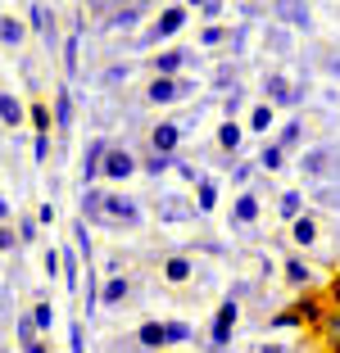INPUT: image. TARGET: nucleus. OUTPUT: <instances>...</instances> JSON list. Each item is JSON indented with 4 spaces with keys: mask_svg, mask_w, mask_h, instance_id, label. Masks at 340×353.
Instances as JSON below:
<instances>
[{
    "mask_svg": "<svg viewBox=\"0 0 340 353\" xmlns=\"http://www.w3.org/2000/svg\"><path fill=\"white\" fill-rule=\"evenodd\" d=\"M104 231H141L145 227V204L127 190H104Z\"/></svg>",
    "mask_w": 340,
    "mask_h": 353,
    "instance_id": "obj_1",
    "label": "nucleus"
},
{
    "mask_svg": "<svg viewBox=\"0 0 340 353\" xmlns=\"http://www.w3.org/2000/svg\"><path fill=\"white\" fill-rule=\"evenodd\" d=\"M186 19H191V14H186V5H168V10H159L155 19H150V28L141 32V37H132V50H155V46H164V41H173L177 32L186 28Z\"/></svg>",
    "mask_w": 340,
    "mask_h": 353,
    "instance_id": "obj_2",
    "label": "nucleus"
},
{
    "mask_svg": "<svg viewBox=\"0 0 340 353\" xmlns=\"http://www.w3.org/2000/svg\"><path fill=\"white\" fill-rule=\"evenodd\" d=\"M299 172L309 181H340V141H318L299 154Z\"/></svg>",
    "mask_w": 340,
    "mask_h": 353,
    "instance_id": "obj_3",
    "label": "nucleus"
},
{
    "mask_svg": "<svg viewBox=\"0 0 340 353\" xmlns=\"http://www.w3.org/2000/svg\"><path fill=\"white\" fill-rule=\"evenodd\" d=\"M200 91V82L191 73H177V77H155V82L145 86V104H155V109H168V104H182Z\"/></svg>",
    "mask_w": 340,
    "mask_h": 353,
    "instance_id": "obj_4",
    "label": "nucleus"
},
{
    "mask_svg": "<svg viewBox=\"0 0 340 353\" xmlns=\"http://www.w3.org/2000/svg\"><path fill=\"white\" fill-rule=\"evenodd\" d=\"M258 218H263V195H258V186H240V195L227 208V227L236 231V236H249V231L258 227Z\"/></svg>",
    "mask_w": 340,
    "mask_h": 353,
    "instance_id": "obj_5",
    "label": "nucleus"
},
{
    "mask_svg": "<svg viewBox=\"0 0 340 353\" xmlns=\"http://www.w3.org/2000/svg\"><path fill=\"white\" fill-rule=\"evenodd\" d=\"M136 172H141V159H136L127 145H113V141H109L104 163H100V176H104V181H127V176H136Z\"/></svg>",
    "mask_w": 340,
    "mask_h": 353,
    "instance_id": "obj_6",
    "label": "nucleus"
},
{
    "mask_svg": "<svg viewBox=\"0 0 340 353\" xmlns=\"http://www.w3.org/2000/svg\"><path fill=\"white\" fill-rule=\"evenodd\" d=\"M236 322H240V299H232V294H227V299L218 303V312H214L209 344H214V349H227V344H232V331H236Z\"/></svg>",
    "mask_w": 340,
    "mask_h": 353,
    "instance_id": "obj_7",
    "label": "nucleus"
},
{
    "mask_svg": "<svg viewBox=\"0 0 340 353\" xmlns=\"http://www.w3.org/2000/svg\"><path fill=\"white\" fill-rule=\"evenodd\" d=\"M155 213H159V222L164 227H182V222H200V208H196V195L186 199V195H164L155 204Z\"/></svg>",
    "mask_w": 340,
    "mask_h": 353,
    "instance_id": "obj_8",
    "label": "nucleus"
},
{
    "mask_svg": "<svg viewBox=\"0 0 340 353\" xmlns=\"http://www.w3.org/2000/svg\"><path fill=\"white\" fill-rule=\"evenodd\" d=\"M268 10H272V19L286 23V28L313 32V5H309V0H272Z\"/></svg>",
    "mask_w": 340,
    "mask_h": 353,
    "instance_id": "obj_9",
    "label": "nucleus"
},
{
    "mask_svg": "<svg viewBox=\"0 0 340 353\" xmlns=\"http://www.w3.org/2000/svg\"><path fill=\"white\" fill-rule=\"evenodd\" d=\"M150 150H155V154H177V150H182V127H177V118H155V123H150Z\"/></svg>",
    "mask_w": 340,
    "mask_h": 353,
    "instance_id": "obj_10",
    "label": "nucleus"
},
{
    "mask_svg": "<svg viewBox=\"0 0 340 353\" xmlns=\"http://www.w3.org/2000/svg\"><path fill=\"white\" fill-rule=\"evenodd\" d=\"M159 272H164L168 285H191V281H196V272H200V259H196V254H168Z\"/></svg>",
    "mask_w": 340,
    "mask_h": 353,
    "instance_id": "obj_11",
    "label": "nucleus"
},
{
    "mask_svg": "<svg viewBox=\"0 0 340 353\" xmlns=\"http://www.w3.org/2000/svg\"><path fill=\"white\" fill-rule=\"evenodd\" d=\"M290 91H295V82H290L286 73H277V68L263 73V82H258V95L268 104H277V109H290Z\"/></svg>",
    "mask_w": 340,
    "mask_h": 353,
    "instance_id": "obj_12",
    "label": "nucleus"
},
{
    "mask_svg": "<svg viewBox=\"0 0 340 353\" xmlns=\"http://www.w3.org/2000/svg\"><path fill=\"white\" fill-rule=\"evenodd\" d=\"M290 32L295 28H286V23H277V19L263 28V50H268L272 59H290V54H295V46H290L295 37H290Z\"/></svg>",
    "mask_w": 340,
    "mask_h": 353,
    "instance_id": "obj_13",
    "label": "nucleus"
},
{
    "mask_svg": "<svg viewBox=\"0 0 340 353\" xmlns=\"http://www.w3.org/2000/svg\"><path fill=\"white\" fill-rule=\"evenodd\" d=\"M191 63H196L191 50H159L155 59H150V73H155V77H177L182 68H191Z\"/></svg>",
    "mask_w": 340,
    "mask_h": 353,
    "instance_id": "obj_14",
    "label": "nucleus"
},
{
    "mask_svg": "<svg viewBox=\"0 0 340 353\" xmlns=\"http://www.w3.org/2000/svg\"><path fill=\"white\" fill-rule=\"evenodd\" d=\"M59 276H64V290L68 294H77V281H82V268H86V259H82V250H77V245H64L59 250Z\"/></svg>",
    "mask_w": 340,
    "mask_h": 353,
    "instance_id": "obj_15",
    "label": "nucleus"
},
{
    "mask_svg": "<svg viewBox=\"0 0 340 353\" xmlns=\"http://www.w3.org/2000/svg\"><path fill=\"white\" fill-rule=\"evenodd\" d=\"M104 150H109V141H104V136H91V141H86V150H82V168H77V172H82V186H91L95 176H100Z\"/></svg>",
    "mask_w": 340,
    "mask_h": 353,
    "instance_id": "obj_16",
    "label": "nucleus"
},
{
    "mask_svg": "<svg viewBox=\"0 0 340 353\" xmlns=\"http://www.w3.org/2000/svg\"><path fill=\"white\" fill-rule=\"evenodd\" d=\"M77 213H82L86 222H95V227H100L104 222V186H82V195H77Z\"/></svg>",
    "mask_w": 340,
    "mask_h": 353,
    "instance_id": "obj_17",
    "label": "nucleus"
},
{
    "mask_svg": "<svg viewBox=\"0 0 340 353\" xmlns=\"http://www.w3.org/2000/svg\"><path fill=\"white\" fill-rule=\"evenodd\" d=\"M132 294H136V285L127 276H109L100 285V303L104 308H123V303H132Z\"/></svg>",
    "mask_w": 340,
    "mask_h": 353,
    "instance_id": "obj_18",
    "label": "nucleus"
},
{
    "mask_svg": "<svg viewBox=\"0 0 340 353\" xmlns=\"http://www.w3.org/2000/svg\"><path fill=\"white\" fill-rule=\"evenodd\" d=\"M290 240H295L299 250H313V245L322 240V227H318V218H313V213H299V218L290 222Z\"/></svg>",
    "mask_w": 340,
    "mask_h": 353,
    "instance_id": "obj_19",
    "label": "nucleus"
},
{
    "mask_svg": "<svg viewBox=\"0 0 340 353\" xmlns=\"http://www.w3.org/2000/svg\"><path fill=\"white\" fill-rule=\"evenodd\" d=\"M249 132H254V136H268L272 132V127H277V104H268V100H258V104H249Z\"/></svg>",
    "mask_w": 340,
    "mask_h": 353,
    "instance_id": "obj_20",
    "label": "nucleus"
},
{
    "mask_svg": "<svg viewBox=\"0 0 340 353\" xmlns=\"http://www.w3.org/2000/svg\"><path fill=\"white\" fill-rule=\"evenodd\" d=\"M240 145H245V127H240L236 118H227V123H218V150L236 159V154H240Z\"/></svg>",
    "mask_w": 340,
    "mask_h": 353,
    "instance_id": "obj_21",
    "label": "nucleus"
},
{
    "mask_svg": "<svg viewBox=\"0 0 340 353\" xmlns=\"http://www.w3.org/2000/svg\"><path fill=\"white\" fill-rule=\"evenodd\" d=\"M68 127H73V91L68 82H59L55 86V132L68 136Z\"/></svg>",
    "mask_w": 340,
    "mask_h": 353,
    "instance_id": "obj_22",
    "label": "nucleus"
},
{
    "mask_svg": "<svg viewBox=\"0 0 340 353\" xmlns=\"http://www.w3.org/2000/svg\"><path fill=\"white\" fill-rule=\"evenodd\" d=\"M132 73H136L132 63H104L95 82H100L104 91H127V82H132Z\"/></svg>",
    "mask_w": 340,
    "mask_h": 353,
    "instance_id": "obj_23",
    "label": "nucleus"
},
{
    "mask_svg": "<svg viewBox=\"0 0 340 353\" xmlns=\"http://www.w3.org/2000/svg\"><path fill=\"white\" fill-rule=\"evenodd\" d=\"M136 344H141V353H159V349H168L164 322H141V326H136Z\"/></svg>",
    "mask_w": 340,
    "mask_h": 353,
    "instance_id": "obj_24",
    "label": "nucleus"
},
{
    "mask_svg": "<svg viewBox=\"0 0 340 353\" xmlns=\"http://www.w3.org/2000/svg\"><path fill=\"white\" fill-rule=\"evenodd\" d=\"M281 276H286V285H313V268L304 259H299V254H290V259H281Z\"/></svg>",
    "mask_w": 340,
    "mask_h": 353,
    "instance_id": "obj_25",
    "label": "nucleus"
},
{
    "mask_svg": "<svg viewBox=\"0 0 340 353\" xmlns=\"http://www.w3.org/2000/svg\"><path fill=\"white\" fill-rule=\"evenodd\" d=\"M23 41H28V28H23V19H14V14H0V46H5V50H19Z\"/></svg>",
    "mask_w": 340,
    "mask_h": 353,
    "instance_id": "obj_26",
    "label": "nucleus"
},
{
    "mask_svg": "<svg viewBox=\"0 0 340 353\" xmlns=\"http://www.w3.org/2000/svg\"><path fill=\"white\" fill-rule=\"evenodd\" d=\"M23 118H28V104H23L14 91H0V123L5 127H23Z\"/></svg>",
    "mask_w": 340,
    "mask_h": 353,
    "instance_id": "obj_27",
    "label": "nucleus"
},
{
    "mask_svg": "<svg viewBox=\"0 0 340 353\" xmlns=\"http://www.w3.org/2000/svg\"><path fill=\"white\" fill-rule=\"evenodd\" d=\"M304 141H309V123H304V118H290V123L277 132V145L286 150V154H290V150H299Z\"/></svg>",
    "mask_w": 340,
    "mask_h": 353,
    "instance_id": "obj_28",
    "label": "nucleus"
},
{
    "mask_svg": "<svg viewBox=\"0 0 340 353\" xmlns=\"http://www.w3.org/2000/svg\"><path fill=\"white\" fill-rule=\"evenodd\" d=\"M254 163H258V172H281V168H286V150H281L277 141H263L258 154H254Z\"/></svg>",
    "mask_w": 340,
    "mask_h": 353,
    "instance_id": "obj_29",
    "label": "nucleus"
},
{
    "mask_svg": "<svg viewBox=\"0 0 340 353\" xmlns=\"http://www.w3.org/2000/svg\"><path fill=\"white\" fill-rule=\"evenodd\" d=\"M236 86H245V82H240V63L236 59H223V63H218V68H214V91H236Z\"/></svg>",
    "mask_w": 340,
    "mask_h": 353,
    "instance_id": "obj_30",
    "label": "nucleus"
},
{
    "mask_svg": "<svg viewBox=\"0 0 340 353\" xmlns=\"http://www.w3.org/2000/svg\"><path fill=\"white\" fill-rule=\"evenodd\" d=\"M309 199L318 208H331V213H340V181H313Z\"/></svg>",
    "mask_w": 340,
    "mask_h": 353,
    "instance_id": "obj_31",
    "label": "nucleus"
},
{
    "mask_svg": "<svg viewBox=\"0 0 340 353\" xmlns=\"http://www.w3.org/2000/svg\"><path fill=\"white\" fill-rule=\"evenodd\" d=\"M299 213H304V190H281V195H277V218L290 227Z\"/></svg>",
    "mask_w": 340,
    "mask_h": 353,
    "instance_id": "obj_32",
    "label": "nucleus"
},
{
    "mask_svg": "<svg viewBox=\"0 0 340 353\" xmlns=\"http://www.w3.org/2000/svg\"><path fill=\"white\" fill-rule=\"evenodd\" d=\"M313 63L322 68L327 82H340V46H322V50H313Z\"/></svg>",
    "mask_w": 340,
    "mask_h": 353,
    "instance_id": "obj_33",
    "label": "nucleus"
},
{
    "mask_svg": "<svg viewBox=\"0 0 340 353\" xmlns=\"http://www.w3.org/2000/svg\"><path fill=\"white\" fill-rule=\"evenodd\" d=\"M196 208H200V218H209L218 208V181H209V176L196 181Z\"/></svg>",
    "mask_w": 340,
    "mask_h": 353,
    "instance_id": "obj_34",
    "label": "nucleus"
},
{
    "mask_svg": "<svg viewBox=\"0 0 340 353\" xmlns=\"http://www.w3.org/2000/svg\"><path fill=\"white\" fill-rule=\"evenodd\" d=\"M200 46H209V50H227L232 46V28H200Z\"/></svg>",
    "mask_w": 340,
    "mask_h": 353,
    "instance_id": "obj_35",
    "label": "nucleus"
},
{
    "mask_svg": "<svg viewBox=\"0 0 340 353\" xmlns=\"http://www.w3.org/2000/svg\"><path fill=\"white\" fill-rule=\"evenodd\" d=\"M173 159H177V154H155V150H150V154L141 159V172H145V176H164L168 168H173Z\"/></svg>",
    "mask_w": 340,
    "mask_h": 353,
    "instance_id": "obj_36",
    "label": "nucleus"
},
{
    "mask_svg": "<svg viewBox=\"0 0 340 353\" xmlns=\"http://www.w3.org/2000/svg\"><path fill=\"white\" fill-rule=\"evenodd\" d=\"M37 335H41V326H37V317H32V312H23L19 322H14V340H19V344H32Z\"/></svg>",
    "mask_w": 340,
    "mask_h": 353,
    "instance_id": "obj_37",
    "label": "nucleus"
},
{
    "mask_svg": "<svg viewBox=\"0 0 340 353\" xmlns=\"http://www.w3.org/2000/svg\"><path fill=\"white\" fill-rule=\"evenodd\" d=\"M32 317H37L41 335H50V331H55V303H50V299H37V303H32Z\"/></svg>",
    "mask_w": 340,
    "mask_h": 353,
    "instance_id": "obj_38",
    "label": "nucleus"
},
{
    "mask_svg": "<svg viewBox=\"0 0 340 353\" xmlns=\"http://www.w3.org/2000/svg\"><path fill=\"white\" fill-rule=\"evenodd\" d=\"M322 335H327V344L331 349H340V308H331V312H322Z\"/></svg>",
    "mask_w": 340,
    "mask_h": 353,
    "instance_id": "obj_39",
    "label": "nucleus"
},
{
    "mask_svg": "<svg viewBox=\"0 0 340 353\" xmlns=\"http://www.w3.org/2000/svg\"><path fill=\"white\" fill-rule=\"evenodd\" d=\"M164 335H168V344H191V322H182V317H173V322H164Z\"/></svg>",
    "mask_w": 340,
    "mask_h": 353,
    "instance_id": "obj_40",
    "label": "nucleus"
},
{
    "mask_svg": "<svg viewBox=\"0 0 340 353\" xmlns=\"http://www.w3.org/2000/svg\"><path fill=\"white\" fill-rule=\"evenodd\" d=\"M258 172V163L254 159H232V181H236V186H249V176Z\"/></svg>",
    "mask_w": 340,
    "mask_h": 353,
    "instance_id": "obj_41",
    "label": "nucleus"
},
{
    "mask_svg": "<svg viewBox=\"0 0 340 353\" xmlns=\"http://www.w3.org/2000/svg\"><path fill=\"white\" fill-rule=\"evenodd\" d=\"M223 109H227V118H240V114H245V86L227 91V95H223Z\"/></svg>",
    "mask_w": 340,
    "mask_h": 353,
    "instance_id": "obj_42",
    "label": "nucleus"
},
{
    "mask_svg": "<svg viewBox=\"0 0 340 353\" xmlns=\"http://www.w3.org/2000/svg\"><path fill=\"white\" fill-rule=\"evenodd\" d=\"M50 159V132H37L32 136V163H46Z\"/></svg>",
    "mask_w": 340,
    "mask_h": 353,
    "instance_id": "obj_43",
    "label": "nucleus"
},
{
    "mask_svg": "<svg viewBox=\"0 0 340 353\" xmlns=\"http://www.w3.org/2000/svg\"><path fill=\"white\" fill-rule=\"evenodd\" d=\"M14 231H19V245H32V240L41 236V222H37V218H19V227H14Z\"/></svg>",
    "mask_w": 340,
    "mask_h": 353,
    "instance_id": "obj_44",
    "label": "nucleus"
},
{
    "mask_svg": "<svg viewBox=\"0 0 340 353\" xmlns=\"http://www.w3.org/2000/svg\"><path fill=\"white\" fill-rule=\"evenodd\" d=\"M28 118H32V127H37V132H50V123H55L46 104H32V109H28Z\"/></svg>",
    "mask_w": 340,
    "mask_h": 353,
    "instance_id": "obj_45",
    "label": "nucleus"
},
{
    "mask_svg": "<svg viewBox=\"0 0 340 353\" xmlns=\"http://www.w3.org/2000/svg\"><path fill=\"white\" fill-rule=\"evenodd\" d=\"M86 326L82 322H68V353H86Z\"/></svg>",
    "mask_w": 340,
    "mask_h": 353,
    "instance_id": "obj_46",
    "label": "nucleus"
},
{
    "mask_svg": "<svg viewBox=\"0 0 340 353\" xmlns=\"http://www.w3.org/2000/svg\"><path fill=\"white\" fill-rule=\"evenodd\" d=\"M0 254H19V231L0 222Z\"/></svg>",
    "mask_w": 340,
    "mask_h": 353,
    "instance_id": "obj_47",
    "label": "nucleus"
},
{
    "mask_svg": "<svg viewBox=\"0 0 340 353\" xmlns=\"http://www.w3.org/2000/svg\"><path fill=\"white\" fill-rule=\"evenodd\" d=\"M223 14H227V0H205V5H200V19H205V23L223 19Z\"/></svg>",
    "mask_w": 340,
    "mask_h": 353,
    "instance_id": "obj_48",
    "label": "nucleus"
},
{
    "mask_svg": "<svg viewBox=\"0 0 340 353\" xmlns=\"http://www.w3.org/2000/svg\"><path fill=\"white\" fill-rule=\"evenodd\" d=\"M59 268H64V263H59V250H46V259H41V272H46V276H59Z\"/></svg>",
    "mask_w": 340,
    "mask_h": 353,
    "instance_id": "obj_49",
    "label": "nucleus"
},
{
    "mask_svg": "<svg viewBox=\"0 0 340 353\" xmlns=\"http://www.w3.org/2000/svg\"><path fill=\"white\" fill-rule=\"evenodd\" d=\"M200 114H205V109H191V114H182V118H177L182 136H186V132H196V127H200Z\"/></svg>",
    "mask_w": 340,
    "mask_h": 353,
    "instance_id": "obj_50",
    "label": "nucleus"
},
{
    "mask_svg": "<svg viewBox=\"0 0 340 353\" xmlns=\"http://www.w3.org/2000/svg\"><path fill=\"white\" fill-rule=\"evenodd\" d=\"M37 222H41V227H55V204H50V199L37 208Z\"/></svg>",
    "mask_w": 340,
    "mask_h": 353,
    "instance_id": "obj_51",
    "label": "nucleus"
},
{
    "mask_svg": "<svg viewBox=\"0 0 340 353\" xmlns=\"http://www.w3.org/2000/svg\"><path fill=\"white\" fill-rule=\"evenodd\" d=\"M23 349H28V353H50V344H46L41 335H37V340H32V344H23Z\"/></svg>",
    "mask_w": 340,
    "mask_h": 353,
    "instance_id": "obj_52",
    "label": "nucleus"
},
{
    "mask_svg": "<svg viewBox=\"0 0 340 353\" xmlns=\"http://www.w3.org/2000/svg\"><path fill=\"white\" fill-rule=\"evenodd\" d=\"M327 299H331V308H340V276L331 281V290H327Z\"/></svg>",
    "mask_w": 340,
    "mask_h": 353,
    "instance_id": "obj_53",
    "label": "nucleus"
},
{
    "mask_svg": "<svg viewBox=\"0 0 340 353\" xmlns=\"http://www.w3.org/2000/svg\"><path fill=\"white\" fill-rule=\"evenodd\" d=\"M258 353H295V349H286V344H263Z\"/></svg>",
    "mask_w": 340,
    "mask_h": 353,
    "instance_id": "obj_54",
    "label": "nucleus"
},
{
    "mask_svg": "<svg viewBox=\"0 0 340 353\" xmlns=\"http://www.w3.org/2000/svg\"><path fill=\"white\" fill-rule=\"evenodd\" d=\"M10 213H14V208H10V199H0V222L10 218Z\"/></svg>",
    "mask_w": 340,
    "mask_h": 353,
    "instance_id": "obj_55",
    "label": "nucleus"
},
{
    "mask_svg": "<svg viewBox=\"0 0 340 353\" xmlns=\"http://www.w3.org/2000/svg\"><path fill=\"white\" fill-rule=\"evenodd\" d=\"M182 5H186V10H191V5H196V10H200V5H205V0H182Z\"/></svg>",
    "mask_w": 340,
    "mask_h": 353,
    "instance_id": "obj_56",
    "label": "nucleus"
},
{
    "mask_svg": "<svg viewBox=\"0 0 340 353\" xmlns=\"http://www.w3.org/2000/svg\"><path fill=\"white\" fill-rule=\"evenodd\" d=\"M86 5H104V0H86Z\"/></svg>",
    "mask_w": 340,
    "mask_h": 353,
    "instance_id": "obj_57",
    "label": "nucleus"
},
{
    "mask_svg": "<svg viewBox=\"0 0 340 353\" xmlns=\"http://www.w3.org/2000/svg\"><path fill=\"white\" fill-rule=\"evenodd\" d=\"M331 353H340V349H331Z\"/></svg>",
    "mask_w": 340,
    "mask_h": 353,
    "instance_id": "obj_58",
    "label": "nucleus"
}]
</instances>
